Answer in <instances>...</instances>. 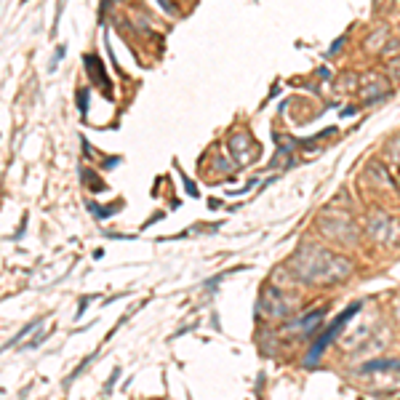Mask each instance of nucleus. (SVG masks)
Returning <instances> with one entry per match:
<instances>
[{
    "mask_svg": "<svg viewBox=\"0 0 400 400\" xmlns=\"http://www.w3.org/2000/svg\"><path fill=\"white\" fill-rule=\"evenodd\" d=\"M357 312H360V302H355V304H350V307H347V310H344L342 315H339V318H336L334 323H331V326H328L326 331H323V336H320L318 342L312 344V350H310V355H307V363H310V365H315V363L320 360V355H323V350H326V347H328L331 342H334V339H336V334H339V331L344 328V323H347V320H352V318H355Z\"/></svg>",
    "mask_w": 400,
    "mask_h": 400,
    "instance_id": "nucleus-1",
    "label": "nucleus"
},
{
    "mask_svg": "<svg viewBox=\"0 0 400 400\" xmlns=\"http://www.w3.org/2000/svg\"><path fill=\"white\" fill-rule=\"evenodd\" d=\"M387 368H400V360H371V363H365L363 365V371L368 373V371H387Z\"/></svg>",
    "mask_w": 400,
    "mask_h": 400,
    "instance_id": "nucleus-2",
    "label": "nucleus"
},
{
    "mask_svg": "<svg viewBox=\"0 0 400 400\" xmlns=\"http://www.w3.org/2000/svg\"><path fill=\"white\" fill-rule=\"evenodd\" d=\"M342 43H344V38H339V40H336V43H334V46H331V48H328V56H334V54H336V51H339V48H342Z\"/></svg>",
    "mask_w": 400,
    "mask_h": 400,
    "instance_id": "nucleus-3",
    "label": "nucleus"
},
{
    "mask_svg": "<svg viewBox=\"0 0 400 400\" xmlns=\"http://www.w3.org/2000/svg\"><path fill=\"white\" fill-rule=\"evenodd\" d=\"M88 91H80V112H86V104H88Z\"/></svg>",
    "mask_w": 400,
    "mask_h": 400,
    "instance_id": "nucleus-4",
    "label": "nucleus"
},
{
    "mask_svg": "<svg viewBox=\"0 0 400 400\" xmlns=\"http://www.w3.org/2000/svg\"><path fill=\"white\" fill-rule=\"evenodd\" d=\"M158 3H160V6H163V8H166V11H168V14H174V6H171V3H168V0H158Z\"/></svg>",
    "mask_w": 400,
    "mask_h": 400,
    "instance_id": "nucleus-5",
    "label": "nucleus"
}]
</instances>
